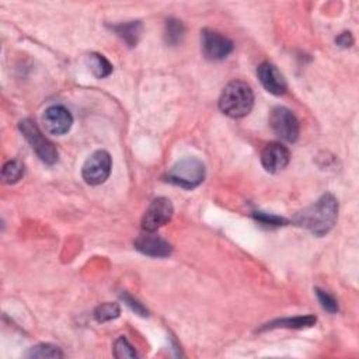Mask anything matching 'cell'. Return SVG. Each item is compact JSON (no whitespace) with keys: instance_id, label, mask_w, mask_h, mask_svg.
I'll use <instances>...</instances> for the list:
<instances>
[{"instance_id":"obj_1","label":"cell","mask_w":359,"mask_h":359,"mask_svg":"<svg viewBox=\"0 0 359 359\" xmlns=\"http://www.w3.org/2000/svg\"><path fill=\"white\" fill-rule=\"evenodd\" d=\"M338 216V201L332 194L321 195L313 205L297 213L294 222L306 227L314 236L327 234L335 224Z\"/></svg>"},{"instance_id":"obj_2","label":"cell","mask_w":359,"mask_h":359,"mask_svg":"<svg viewBox=\"0 0 359 359\" xmlns=\"http://www.w3.org/2000/svg\"><path fill=\"white\" fill-rule=\"evenodd\" d=\"M254 105L251 87L241 80L230 81L219 98V109L230 118H243L250 114Z\"/></svg>"},{"instance_id":"obj_3","label":"cell","mask_w":359,"mask_h":359,"mask_svg":"<svg viewBox=\"0 0 359 359\" xmlns=\"http://www.w3.org/2000/svg\"><path fill=\"white\" fill-rule=\"evenodd\" d=\"M167 182L185 189L196 188L205 178V165L195 157H187L177 161L164 175Z\"/></svg>"},{"instance_id":"obj_4","label":"cell","mask_w":359,"mask_h":359,"mask_svg":"<svg viewBox=\"0 0 359 359\" xmlns=\"http://www.w3.org/2000/svg\"><path fill=\"white\" fill-rule=\"evenodd\" d=\"M18 128L41 161L49 165L57 161V150L55 144L43 136V133L39 130L34 121L22 119Z\"/></svg>"},{"instance_id":"obj_5","label":"cell","mask_w":359,"mask_h":359,"mask_svg":"<svg viewBox=\"0 0 359 359\" xmlns=\"http://www.w3.org/2000/svg\"><path fill=\"white\" fill-rule=\"evenodd\" d=\"M112 158L107 150L94 151L83 164L81 177L88 185L105 182L111 174Z\"/></svg>"},{"instance_id":"obj_6","label":"cell","mask_w":359,"mask_h":359,"mask_svg":"<svg viewBox=\"0 0 359 359\" xmlns=\"http://www.w3.org/2000/svg\"><path fill=\"white\" fill-rule=\"evenodd\" d=\"M269 125L273 133L285 142L293 143L299 137V133H300L299 121L294 116V114L285 107H276L272 109L269 115Z\"/></svg>"},{"instance_id":"obj_7","label":"cell","mask_w":359,"mask_h":359,"mask_svg":"<svg viewBox=\"0 0 359 359\" xmlns=\"http://www.w3.org/2000/svg\"><path fill=\"white\" fill-rule=\"evenodd\" d=\"M202 53L209 60H223L233 52V42L223 34L205 28L201 32Z\"/></svg>"},{"instance_id":"obj_8","label":"cell","mask_w":359,"mask_h":359,"mask_svg":"<svg viewBox=\"0 0 359 359\" xmlns=\"http://www.w3.org/2000/svg\"><path fill=\"white\" fill-rule=\"evenodd\" d=\"M174 213L172 203L168 198H156L146 209L142 217V227L144 231L154 233L157 229L167 224Z\"/></svg>"},{"instance_id":"obj_9","label":"cell","mask_w":359,"mask_h":359,"mask_svg":"<svg viewBox=\"0 0 359 359\" xmlns=\"http://www.w3.org/2000/svg\"><path fill=\"white\" fill-rule=\"evenodd\" d=\"M42 123L48 133L62 136L70 130L73 125V116L70 111L63 105H52L45 109L42 115Z\"/></svg>"},{"instance_id":"obj_10","label":"cell","mask_w":359,"mask_h":359,"mask_svg":"<svg viewBox=\"0 0 359 359\" xmlns=\"http://www.w3.org/2000/svg\"><path fill=\"white\" fill-rule=\"evenodd\" d=\"M289 161H290V153L280 143H269L261 151L262 167L271 174H276L285 170Z\"/></svg>"},{"instance_id":"obj_11","label":"cell","mask_w":359,"mask_h":359,"mask_svg":"<svg viewBox=\"0 0 359 359\" xmlns=\"http://www.w3.org/2000/svg\"><path fill=\"white\" fill-rule=\"evenodd\" d=\"M135 248L144 255L154 258H164L172 252V247L160 236L153 234L151 231H146V234L139 236L135 243Z\"/></svg>"},{"instance_id":"obj_12","label":"cell","mask_w":359,"mask_h":359,"mask_svg":"<svg viewBox=\"0 0 359 359\" xmlns=\"http://www.w3.org/2000/svg\"><path fill=\"white\" fill-rule=\"evenodd\" d=\"M257 76L268 93L273 95L285 94L287 88L286 80L278 67L271 62H262L257 69Z\"/></svg>"},{"instance_id":"obj_13","label":"cell","mask_w":359,"mask_h":359,"mask_svg":"<svg viewBox=\"0 0 359 359\" xmlns=\"http://www.w3.org/2000/svg\"><path fill=\"white\" fill-rule=\"evenodd\" d=\"M314 324H316V317L311 314H307V316L272 320V321L264 324V327H261L259 331L273 330V328H307V327H313Z\"/></svg>"},{"instance_id":"obj_14","label":"cell","mask_w":359,"mask_h":359,"mask_svg":"<svg viewBox=\"0 0 359 359\" xmlns=\"http://www.w3.org/2000/svg\"><path fill=\"white\" fill-rule=\"evenodd\" d=\"M111 28L128 46L137 45L142 35V29H143L140 21H129V22L114 25Z\"/></svg>"},{"instance_id":"obj_15","label":"cell","mask_w":359,"mask_h":359,"mask_svg":"<svg viewBox=\"0 0 359 359\" xmlns=\"http://www.w3.org/2000/svg\"><path fill=\"white\" fill-rule=\"evenodd\" d=\"M185 35L184 24L177 18H168L164 25V41L170 46L180 45Z\"/></svg>"},{"instance_id":"obj_16","label":"cell","mask_w":359,"mask_h":359,"mask_svg":"<svg viewBox=\"0 0 359 359\" xmlns=\"http://www.w3.org/2000/svg\"><path fill=\"white\" fill-rule=\"evenodd\" d=\"M87 65L97 79L108 77L112 73V65L105 56L100 53H90L87 56Z\"/></svg>"},{"instance_id":"obj_17","label":"cell","mask_w":359,"mask_h":359,"mask_svg":"<svg viewBox=\"0 0 359 359\" xmlns=\"http://www.w3.org/2000/svg\"><path fill=\"white\" fill-rule=\"evenodd\" d=\"M24 175V165L18 160H10L3 165L1 178L6 184H15Z\"/></svg>"},{"instance_id":"obj_18","label":"cell","mask_w":359,"mask_h":359,"mask_svg":"<svg viewBox=\"0 0 359 359\" xmlns=\"http://www.w3.org/2000/svg\"><path fill=\"white\" fill-rule=\"evenodd\" d=\"M121 314V307L118 303H102L100 306L95 307L94 310V318L98 323H105V321H111L115 320L116 317H119Z\"/></svg>"},{"instance_id":"obj_19","label":"cell","mask_w":359,"mask_h":359,"mask_svg":"<svg viewBox=\"0 0 359 359\" xmlns=\"http://www.w3.org/2000/svg\"><path fill=\"white\" fill-rule=\"evenodd\" d=\"M28 358H63V352L59 346L52 344H38L25 353Z\"/></svg>"},{"instance_id":"obj_20","label":"cell","mask_w":359,"mask_h":359,"mask_svg":"<svg viewBox=\"0 0 359 359\" xmlns=\"http://www.w3.org/2000/svg\"><path fill=\"white\" fill-rule=\"evenodd\" d=\"M114 356L119 359L125 358H137V352L135 348L129 344V341L125 337H119L114 342Z\"/></svg>"},{"instance_id":"obj_21","label":"cell","mask_w":359,"mask_h":359,"mask_svg":"<svg viewBox=\"0 0 359 359\" xmlns=\"http://www.w3.org/2000/svg\"><path fill=\"white\" fill-rule=\"evenodd\" d=\"M316 296H317V299H318V302H320L321 307H323L325 311H328V313L334 314V313H337V311L339 310L338 302H337V300H335V297H334V296H331L328 292H325V290H323V289L316 287Z\"/></svg>"},{"instance_id":"obj_22","label":"cell","mask_w":359,"mask_h":359,"mask_svg":"<svg viewBox=\"0 0 359 359\" xmlns=\"http://www.w3.org/2000/svg\"><path fill=\"white\" fill-rule=\"evenodd\" d=\"M254 217L257 220H259L261 223L266 224V226H283L285 223H287V220L283 219V217L268 215V213H262V212H255Z\"/></svg>"},{"instance_id":"obj_23","label":"cell","mask_w":359,"mask_h":359,"mask_svg":"<svg viewBox=\"0 0 359 359\" xmlns=\"http://www.w3.org/2000/svg\"><path fill=\"white\" fill-rule=\"evenodd\" d=\"M121 296H122L123 302H125L135 313H137V314H140V316H147V310H146V309L142 306V303H139L136 299H133L132 296H129L126 292L122 293Z\"/></svg>"},{"instance_id":"obj_24","label":"cell","mask_w":359,"mask_h":359,"mask_svg":"<svg viewBox=\"0 0 359 359\" xmlns=\"http://www.w3.org/2000/svg\"><path fill=\"white\" fill-rule=\"evenodd\" d=\"M352 42H353V38L349 32H342L335 38V43H338L342 48H349L352 45Z\"/></svg>"}]
</instances>
